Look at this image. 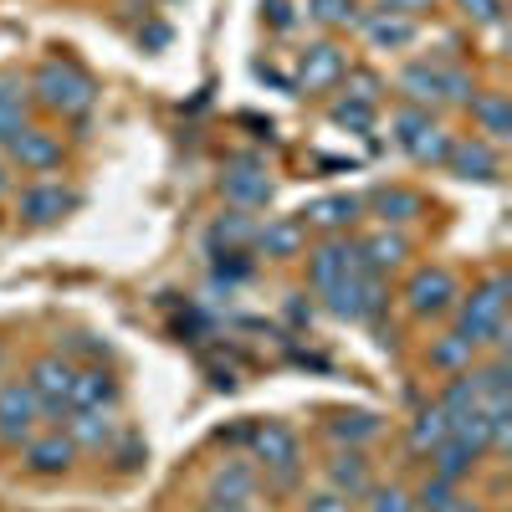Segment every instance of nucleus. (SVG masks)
Returning <instances> with one entry per match:
<instances>
[{
  "instance_id": "9b49d317",
  "label": "nucleus",
  "mask_w": 512,
  "mask_h": 512,
  "mask_svg": "<svg viewBox=\"0 0 512 512\" xmlns=\"http://www.w3.org/2000/svg\"><path fill=\"white\" fill-rule=\"evenodd\" d=\"M72 205H77V195H72L67 185H57V180H36V185H26V190L16 195L21 221H31V226H52V221H62Z\"/></svg>"
},
{
  "instance_id": "4be33fe9",
  "label": "nucleus",
  "mask_w": 512,
  "mask_h": 512,
  "mask_svg": "<svg viewBox=\"0 0 512 512\" xmlns=\"http://www.w3.org/2000/svg\"><path fill=\"white\" fill-rule=\"evenodd\" d=\"M113 405H118V379L108 369H77L72 410H113Z\"/></svg>"
},
{
  "instance_id": "cd10ccee",
  "label": "nucleus",
  "mask_w": 512,
  "mask_h": 512,
  "mask_svg": "<svg viewBox=\"0 0 512 512\" xmlns=\"http://www.w3.org/2000/svg\"><path fill=\"white\" fill-rule=\"evenodd\" d=\"M472 359H477V344H472V338H461V333H446V338L431 344V364L446 369V374H466Z\"/></svg>"
},
{
  "instance_id": "aec40b11",
  "label": "nucleus",
  "mask_w": 512,
  "mask_h": 512,
  "mask_svg": "<svg viewBox=\"0 0 512 512\" xmlns=\"http://www.w3.org/2000/svg\"><path fill=\"white\" fill-rule=\"evenodd\" d=\"M369 487H374V477H369V461H364L359 451H338V456L328 461V492L359 502Z\"/></svg>"
},
{
  "instance_id": "473e14b6",
  "label": "nucleus",
  "mask_w": 512,
  "mask_h": 512,
  "mask_svg": "<svg viewBox=\"0 0 512 512\" xmlns=\"http://www.w3.org/2000/svg\"><path fill=\"white\" fill-rule=\"evenodd\" d=\"M308 16L318 26H359L364 11L354 6V0H308Z\"/></svg>"
},
{
  "instance_id": "ddd939ff",
  "label": "nucleus",
  "mask_w": 512,
  "mask_h": 512,
  "mask_svg": "<svg viewBox=\"0 0 512 512\" xmlns=\"http://www.w3.org/2000/svg\"><path fill=\"white\" fill-rule=\"evenodd\" d=\"M221 195H226L236 210L272 205V175H267V164H256V159L231 164V169H226V180H221Z\"/></svg>"
},
{
  "instance_id": "f257e3e1",
  "label": "nucleus",
  "mask_w": 512,
  "mask_h": 512,
  "mask_svg": "<svg viewBox=\"0 0 512 512\" xmlns=\"http://www.w3.org/2000/svg\"><path fill=\"white\" fill-rule=\"evenodd\" d=\"M456 333L472 338L482 349H507V277H492L482 282L472 297L461 303V318H456Z\"/></svg>"
},
{
  "instance_id": "39448f33",
  "label": "nucleus",
  "mask_w": 512,
  "mask_h": 512,
  "mask_svg": "<svg viewBox=\"0 0 512 512\" xmlns=\"http://www.w3.org/2000/svg\"><path fill=\"white\" fill-rule=\"evenodd\" d=\"M26 384H31L41 415L67 420V410H72V384H77V364L62 359V354H47V359L31 364V379H26Z\"/></svg>"
},
{
  "instance_id": "b1692460",
  "label": "nucleus",
  "mask_w": 512,
  "mask_h": 512,
  "mask_svg": "<svg viewBox=\"0 0 512 512\" xmlns=\"http://www.w3.org/2000/svg\"><path fill=\"white\" fill-rule=\"evenodd\" d=\"M26 128V82L16 72H0V149Z\"/></svg>"
},
{
  "instance_id": "37998d69",
  "label": "nucleus",
  "mask_w": 512,
  "mask_h": 512,
  "mask_svg": "<svg viewBox=\"0 0 512 512\" xmlns=\"http://www.w3.org/2000/svg\"><path fill=\"white\" fill-rule=\"evenodd\" d=\"M272 21H277V26H282V31H287V26H292V16H287V6H282V0H272Z\"/></svg>"
},
{
  "instance_id": "ea45409f",
  "label": "nucleus",
  "mask_w": 512,
  "mask_h": 512,
  "mask_svg": "<svg viewBox=\"0 0 512 512\" xmlns=\"http://www.w3.org/2000/svg\"><path fill=\"white\" fill-rule=\"evenodd\" d=\"M216 277H226V282L251 277V256L246 251H216Z\"/></svg>"
},
{
  "instance_id": "e433bc0d",
  "label": "nucleus",
  "mask_w": 512,
  "mask_h": 512,
  "mask_svg": "<svg viewBox=\"0 0 512 512\" xmlns=\"http://www.w3.org/2000/svg\"><path fill=\"white\" fill-rule=\"evenodd\" d=\"M369 512H415V497L405 487H369Z\"/></svg>"
},
{
  "instance_id": "a19ab883",
  "label": "nucleus",
  "mask_w": 512,
  "mask_h": 512,
  "mask_svg": "<svg viewBox=\"0 0 512 512\" xmlns=\"http://www.w3.org/2000/svg\"><path fill=\"white\" fill-rule=\"evenodd\" d=\"M303 512H354V502L338 497V492H318V497L303 502Z\"/></svg>"
},
{
  "instance_id": "393cba45",
  "label": "nucleus",
  "mask_w": 512,
  "mask_h": 512,
  "mask_svg": "<svg viewBox=\"0 0 512 512\" xmlns=\"http://www.w3.org/2000/svg\"><path fill=\"white\" fill-rule=\"evenodd\" d=\"M431 461H436V477H441V482H461V477H472V472H477L482 451H472L466 441L446 436V441H441V446L431 451Z\"/></svg>"
},
{
  "instance_id": "5701e85b",
  "label": "nucleus",
  "mask_w": 512,
  "mask_h": 512,
  "mask_svg": "<svg viewBox=\"0 0 512 512\" xmlns=\"http://www.w3.org/2000/svg\"><path fill=\"white\" fill-rule=\"evenodd\" d=\"M359 26H364V36L374 41L379 52H400V47H410V41H415V21L410 16H395V11H369Z\"/></svg>"
},
{
  "instance_id": "20e7f679",
  "label": "nucleus",
  "mask_w": 512,
  "mask_h": 512,
  "mask_svg": "<svg viewBox=\"0 0 512 512\" xmlns=\"http://www.w3.org/2000/svg\"><path fill=\"white\" fill-rule=\"evenodd\" d=\"M328 297V308L338 313V318H349V323H369V318H379L384 313V303H390V297H384V277H374V272H349L338 287H328L323 292Z\"/></svg>"
},
{
  "instance_id": "6e6552de",
  "label": "nucleus",
  "mask_w": 512,
  "mask_h": 512,
  "mask_svg": "<svg viewBox=\"0 0 512 512\" xmlns=\"http://www.w3.org/2000/svg\"><path fill=\"white\" fill-rule=\"evenodd\" d=\"M251 451H256V461H262L282 487L297 477V436L287 431V425H277V420L256 425V431H251Z\"/></svg>"
},
{
  "instance_id": "2f4dec72",
  "label": "nucleus",
  "mask_w": 512,
  "mask_h": 512,
  "mask_svg": "<svg viewBox=\"0 0 512 512\" xmlns=\"http://www.w3.org/2000/svg\"><path fill=\"white\" fill-rule=\"evenodd\" d=\"M415 164H446V154H451V134H446V128L441 123H431V128H425V134L405 149Z\"/></svg>"
},
{
  "instance_id": "58836bf2",
  "label": "nucleus",
  "mask_w": 512,
  "mask_h": 512,
  "mask_svg": "<svg viewBox=\"0 0 512 512\" xmlns=\"http://www.w3.org/2000/svg\"><path fill=\"white\" fill-rule=\"evenodd\" d=\"M349 98H354V103H364V108H379L384 82H379L374 72H349Z\"/></svg>"
},
{
  "instance_id": "4468645a",
  "label": "nucleus",
  "mask_w": 512,
  "mask_h": 512,
  "mask_svg": "<svg viewBox=\"0 0 512 512\" xmlns=\"http://www.w3.org/2000/svg\"><path fill=\"white\" fill-rule=\"evenodd\" d=\"M349 272H359V246H354V241H323V246L308 256V282H313L318 292L338 287Z\"/></svg>"
},
{
  "instance_id": "a878e982",
  "label": "nucleus",
  "mask_w": 512,
  "mask_h": 512,
  "mask_svg": "<svg viewBox=\"0 0 512 512\" xmlns=\"http://www.w3.org/2000/svg\"><path fill=\"white\" fill-rule=\"evenodd\" d=\"M446 436H451V415H446L441 400H436V405H425V410L410 420V446H415V451H436Z\"/></svg>"
},
{
  "instance_id": "bb28decb",
  "label": "nucleus",
  "mask_w": 512,
  "mask_h": 512,
  "mask_svg": "<svg viewBox=\"0 0 512 512\" xmlns=\"http://www.w3.org/2000/svg\"><path fill=\"white\" fill-rule=\"evenodd\" d=\"M369 205L379 210L384 221H395V226H400V221H415L420 210H425V205H420V195H415V190H400V185L374 190V195H369Z\"/></svg>"
},
{
  "instance_id": "f8f14e48",
  "label": "nucleus",
  "mask_w": 512,
  "mask_h": 512,
  "mask_svg": "<svg viewBox=\"0 0 512 512\" xmlns=\"http://www.w3.org/2000/svg\"><path fill=\"white\" fill-rule=\"evenodd\" d=\"M256 507V472L246 461H226L210 482V512H251Z\"/></svg>"
},
{
  "instance_id": "c756f323",
  "label": "nucleus",
  "mask_w": 512,
  "mask_h": 512,
  "mask_svg": "<svg viewBox=\"0 0 512 512\" xmlns=\"http://www.w3.org/2000/svg\"><path fill=\"white\" fill-rule=\"evenodd\" d=\"M251 236H256V226H251V216L246 210H226V216L210 226V251H241V246H251Z\"/></svg>"
},
{
  "instance_id": "1a4fd4ad",
  "label": "nucleus",
  "mask_w": 512,
  "mask_h": 512,
  "mask_svg": "<svg viewBox=\"0 0 512 512\" xmlns=\"http://www.w3.org/2000/svg\"><path fill=\"white\" fill-rule=\"evenodd\" d=\"M6 154H11V164L21 169V175H47V169H57L62 164V139L57 134H47V128H21V134L6 144Z\"/></svg>"
},
{
  "instance_id": "7c9ffc66",
  "label": "nucleus",
  "mask_w": 512,
  "mask_h": 512,
  "mask_svg": "<svg viewBox=\"0 0 512 512\" xmlns=\"http://www.w3.org/2000/svg\"><path fill=\"white\" fill-rule=\"evenodd\" d=\"M328 431H333L338 441L359 446V441H374V436H379V415H369V410H344V415L328 420Z\"/></svg>"
},
{
  "instance_id": "7ed1b4c3",
  "label": "nucleus",
  "mask_w": 512,
  "mask_h": 512,
  "mask_svg": "<svg viewBox=\"0 0 512 512\" xmlns=\"http://www.w3.org/2000/svg\"><path fill=\"white\" fill-rule=\"evenodd\" d=\"M36 98H41V108H52L62 118H82L98 103V88H93V77L82 67L52 57V62H41V72H36Z\"/></svg>"
},
{
  "instance_id": "f03ea898",
  "label": "nucleus",
  "mask_w": 512,
  "mask_h": 512,
  "mask_svg": "<svg viewBox=\"0 0 512 512\" xmlns=\"http://www.w3.org/2000/svg\"><path fill=\"white\" fill-rule=\"evenodd\" d=\"M400 93L410 98V108H441V103H472V77L446 62H410L400 72Z\"/></svg>"
},
{
  "instance_id": "c03bdc74",
  "label": "nucleus",
  "mask_w": 512,
  "mask_h": 512,
  "mask_svg": "<svg viewBox=\"0 0 512 512\" xmlns=\"http://www.w3.org/2000/svg\"><path fill=\"white\" fill-rule=\"evenodd\" d=\"M451 512H487V507H482V502H456Z\"/></svg>"
},
{
  "instance_id": "412c9836",
  "label": "nucleus",
  "mask_w": 512,
  "mask_h": 512,
  "mask_svg": "<svg viewBox=\"0 0 512 512\" xmlns=\"http://www.w3.org/2000/svg\"><path fill=\"white\" fill-rule=\"evenodd\" d=\"M359 210H364V200L359 195H323V200H313L308 210H303V226H318V231H349L354 221H359Z\"/></svg>"
},
{
  "instance_id": "2eb2a0df",
  "label": "nucleus",
  "mask_w": 512,
  "mask_h": 512,
  "mask_svg": "<svg viewBox=\"0 0 512 512\" xmlns=\"http://www.w3.org/2000/svg\"><path fill=\"white\" fill-rule=\"evenodd\" d=\"M446 169L451 175H461V180H497V144H487V139H451V154H446Z\"/></svg>"
},
{
  "instance_id": "a18cd8bd",
  "label": "nucleus",
  "mask_w": 512,
  "mask_h": 512,
  "mask_svg": "<svg viewBox=\"0 0 512 512\" xmlns=\"http://www.w3.org/2000/svg\"><path fill=\"white\" fill-rule=\"evenodd\" d=\"M0 190H6V169H0Z\"/></svg>"
},
{
  "instance_id": "0eeeda50",
  "label": "nucleus",
  "mask_w": 512,
  "mask_h": 512,
  "mask_svg": "<svg viewBox=\"0 0 512 512\" xmlns=\"http://www.w3.org/2000/svg\"><path fill=\"white\" fill-rule=\"evenodd\" d=\"M36 420H41V405L31 395V384H0V441L6 446H26L36 436Z\"/></svg>"
},
{
  "instance_id": "f704fd0d",
  "label": "nucleus",
  "mask_w": 512,
  "mask_h": 512,
  "mask_svg": "<svg viewBox=\"0 0 512 512\" xmlns=\"http://www.w3.org/2000/svg\"><path fill=\"white\" fill-rule=\"evenodd\" d=\"M451 507H456V482L431 477V482L415 492V512H451Z\"/></svg>"
},
{
  "instance_id": "a211bd4d",
  "label": "nucleus",
  "mask_w": 512,
  "mask_h": 512,
  "mask_svg": "<svg viewBox=\"0 0 512 512\" xmlns=\"http://www.w3.org/2000/svg\"><path fill=\"white\" fill-rule=\"evenodd\" d=\"M405 256H410V241L400 231H374L369 241H359V267L374 277H390Z\"/></svg>"
},
{
  "instance_id": "f3484780",
  "label": "nucleus",
  "mask_w": 512,
  "mask_h": 512,
  "mask_svg": "<svg viewBox=\"0 0 512 512\" xmlns=\"http://www.w3.org/2000/svg\"><path fill=\"white\" fill-rule=\"evenodd\" d=\"M77 446L67 441V431H47V436H31L26 441V466L36 477H62L67 466H72Z\"/></svg>"
},
{
  "instance_id": "79ce46f5",
  "label": "nucleus",
  "mask_w": 512,
  "mask_h": 512,
  "mask_svg": "<svg viewBox=\"0 0 512 512\" xmlns=\"http://www.w3.org/2000/svg\"><path fill=\"white\" fill-rule=\"evenodd\" d=\"M379 6H384V11H395V16H410V21H415L420 11H431L436 0H379Z\"/></svg>"
},
{
  "instance_id": "dca6fc26",
  "label": "nucleus",
  "mask_w": 512,
  "mask_h": 512,
  "mask_svg": "<svg viewBox=\"0 0 512 512\" xmlns=\"http://www.w3.org/2000/svg\"><path fill=\"white\" fill-rule=\"evenodd\" d=\"M251 246L262 251V256H272V262H292V256H303V246H308V226L292 221V216L267 221L262 231L251 236Z\"/></svg>"
},
{
  "instance_id": "c9c22d12",
  "label": "nucleus",
  "mask_w": 512,
  "mask_h": 512,
  "mask_svg": "<svg viewBox=\"0 0 512 512\" xmlns=\"http://www.w3.org/2000/svg\"><path fill=\"white\" fill-rule=\"evenodd\" d=\"M333 123L338 128H354V134H369V128H374V108H364L354 98H338L333 103Z\"/></svg>"
},
{
  "instance_id": "423d86ee",
  "label": "nucleus",
  "mask_w": 512,
  "mask_h": 512,
  "mask_svg": "<svg viewBox=\"0 0 512 512\" xmlns=\"http://www.w3.org/2000/svg\"><path fill=\"white\" fill-rule=\"evenodd\" d=\"M405 308L415 318H441L456 308V277L446 267H420L405 287Z\"/></svg>"
},
{
  "instance_id": "4c0bfd02",
  "label": "nucleus",
  "mask_w": 512,
  "mask_h": 512,
  "mask_svg": "<svg viewBox=\"0 0 512 512\" xmlns=\"http://www.w3.org/2000/svg\"><path fill=\"white\" fill-rule=\"evenodd\" d=\"M456 11L472 21V26H502V0H456Z\"/></svg>"
},
{
  "instance_id": "9d476101",
  "label": "nucleus",
  "mask_w": 512,
  "mask_h": 512,
  "mask_svg": "<svg viewBox=\"0 0 512 512\" xmlns=\"http://www.w3.org/2000/svg\"><path fill=\"white\" fill-rule=\"evenodd\" d=\"M349 77V57L344 47H333V41H318V47L303 52V62H297V88L303 93H328L333 82Z\"/></svg>"
},
{
  "instance_id": "72a5a7b5",
  "label": "nucleus",
  "mask_w": 512,
  "mask_h": 512,
  "mask_svg": "<svg viewBox=\"0 0 512 512\" xmlns=\"http://www.w3.org/2000/svg\"><path fill=\"white\" fill-rule=\"evenodd\" d=\"M431 123H436V118L425 113V108H400V113L390 118V139H395L400 149H410V144H415V139H420Z\"/></svg>"
},
{
  "instance_id": "c85d7f7f",
  "label": "nucleus",
  "mask_w": 512,
  "mask_h": 512,
  "mask_svg": "<svg viewBox=\"0 0 512 512\" xmlns=\"http://www.w3.org/2000/svg\"><path fill=\"white\" fill-rule=\"evenodd\" d=\"M466 108H472V118L482 123V134H487V144H502L507 134H512V113H507V98H472V103H466Z\"/></svg>"
},
{
  "instance_id": "6ab92c4d",
  "label": "nucleus",
  "mask_w": 512,
  "mask_h": 512,
  "mask_svg": "<svg viewBox=\"0 0 512 512\" xmlns=\"http://www.w3.org/2000/svg\"><path fill=\"white\" fill-rule=\"evenodd\" d=\"M113 436H118L113 410H67V441L72 446L103 451V446H113Z\"/></svg>"
}]
</instances>
